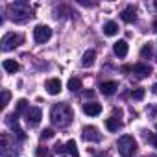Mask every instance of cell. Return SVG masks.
I'll use <instances>...</instances> for the list:
<instances>
[{"instance_id": "9", "label": "cell", "mask_w": 157, "mask_h": 157, "mask_svg": "<svg viewBox=\"0 0 157 157\" xmlns=\"http://www.w3.org/2000/svg\"><path fill=\"white\" fill-rule=\"evenodd\" d=\"M120 17H122V21H124V22H135V21H137V11H135V8H133V6H128V8H124V10H122Z\"/></svg>"}, {"instance_id": "25", "label": "cell", "mask_w": 157, "mask_h": 157, "mask_svg": "<svg viewBox=\"0 0 157 157\" xmlns=\"http://www.w3.org/2000/svg\"><path fill=\"white\" fill-rule=\"evenodd\" d=\"M41 137H43V139H52V137H54V129H52V128L43 129V131H41Z\"/></svg>"}, {"instance_id": "2", "label": "cell", "mask_w": 157, "mask_h": 157, "mask_svg": "<svg viewBox=\"0 0 157 157\" xmlns=\"http://www.w3.org/2000/svg\"><path fill=\"white\" fill-rule=\"evenodd\" d=\"M8 13L11 17V21L15 22H24L32 17V8L28 2H24V0H19V2H13L8 6Z\"/></svg>"}, {"instance_id": "23", "label": "cell", "mask_w": 157, "mask_h": 157, "mask_svg": "<svg viewBox=\"0 0 157 157\" xmlns=\"http://www.w3.org/2000/svg\"><path fill=\"white\" fill-rule=\"evenodd\" d=\"M144 94H146V91H144V89H135V91L131 93L133 100H142V98H144Z\"/></svg>"}, {"instance_id": "21", "label": "cell", "mask_w": 157, "mask_h": 157, "mask_svg": "<svg viewBox=\"0 0 157 157\" xmlns=\"http://www.w3.org/2000/svg\"><path fill=\"white\" fill-rule=\"evenodd\" d=\"M26 105H28V102H26L24 98H22V100H19V102H17V111H15V113H17V115H21V113L28 111V109H26Z\"/></svg>"}, {"instance_id": "32", "label": "cell", "mask_w": 157, "mask_h": 157, "mask_svg": "<svg viewBox=\"0 0 157 157\" xmlns=\"http://www.w3.org/2000/svg\"><path fill=\"white\" fill-rule=\"evenodd\" d=\"M150 157H155V155H150Z\"/></svg>"}, {"instance_id": "16", "label": "cell", "mask_w": 157, "mask_h": 157, "mask_svg": "<svg viewBox=\"0 0 157 157\" xmlns=\"http://www.w3.org/2000/svg\"><path fill=\"white\" fill-rule=\"evenodd\" d=\"M94 59H96V52H94V50H87V52L83 54L82 65H83V67H91V65L94 63Z\"/></svg>"}, {"instance_id": "10", "label": "cell", "mask_w": 157, "mask_h": 157, "mask_svg": "<svg viewBox=\"0 0 157 157\" xmlns=\"http://www.w3.org/2000/svg\"><path fill=\"white\" fill-rule=\"evenodd\" d=\"M83 113L89 115V117H96L102 113V105L96 104V102H91V104H83Z\"/></svg>"}, {"instance_id": "30", "label": "cell", "mask_w": 157, "mask_h": 157, "mask_svg": "<svg viewBox=\"0 0 157 157\" xmlns=\"http://www.w3.org/2000/svg\"><path fill=\"white\" fill-rule=\"evenodd\" d=\"M155 8H157V0H155Z\"/></svg>"}, {"instance_id": "3", "label": "cell", "mask_w": 157, "mask_h": 157, "mask_svg": "<svg viewBox=\"0 0 157 157\" xmlns=\"http://www.w3.org/2000/svg\"><path fill=\"white\" fill-rule=\"evenodd\" d=\"M118 153L122 157H133L137 153V140L131 135H122L118 139Z\"/></svg>"}, {"instance_id": "12", "label": "cell", "mask_w": 157, "mask_h": 157, "mask_svg": "<svg viewBox=\"0 0 157 157\" xmlns=\"http://www.w3.org/2000/svg\"><path fill=\"white\" fill-rule=\"evenodd\" d=\"M128 43L124 41V39H120V41H117L115 44H113V50H115V54L118 56V57H126L128 56Z\"/></svg>"}, {"instance_id": "6", "label": "cell", "mask_w": 157, "mask_h": 157, "mask_svg": "<svg viewBox=\"0 0 157 157\" xmlns=\"http://www.w3.org/2000/svg\"><path fill=\"white\" fill-rule=\"evenodd\" d=\"M24 117H26V124H28L30 128H35V126H39V122H41V118H43V113H41L39 107H30Z\"/></svg>"}, {"instance_id": "19", "label": "cell", "mask_w": 157, "mask_h": 157, "mask_svg": "<svg viewBox=\"0 0 157 157\" xmlns=\"http://www.w3.org/2000/svg\"><path fill=\"white\" fill-rule=\"evenodd\" d=\"M67 87H68L72 93H78V91L82 89V82L78 80V78H70V80H68V83H67Z\"/></svg>"}, {"instance_id": "15", "label": "cell", "mask_w": 157, "mask_h": 157, "mask_svg": "<svg viewBox=\"0 0 157 157\" xmlns=\"http://www.w3.org/2000/svg\"><path fill=\"white\" fill-rule=\"evenodd\" d=\"M105 128H107L109 131H118V129L122 128V120H118V118L111 117V118H107V120H105Z\"/></svg>"}, {"instance_id": "29", "label": "cell", "mask_w": 157, "mask_h": 157, "mask_svg": "<svg viewBox=\"0 0 157 157\" xmlns=\"http://www.w3.org/2000/svg\"><path fill=\"white\" fill-rule=\"evenodd\" d=\"M153 30H155V32H157V21H155V22H153Z\"/></svg>"}, {"instance_id": "26", "label": "cell", "mask_w": 157, "mask_h": 157, "mask_svg": "<svg viewBox=\"0 0 157 157\" xmlns=\"http://www.w3.org/2000/svg\"><path fill=\"white\" fill-rule=\"evenodd\" d=\"M54 148H56V151H57V153H61V151H67V150H65V146H63L61 142H57V144H56Z\"/></svg>"}, {"instance_id": "31", "label": "cell", "mask_w": 157, "mask_h": 157, "mask_svg": "<svg viewBox=\"0 0 157 157\" xmlns=\"http://www.w3.org/2000/svg\"><path fill=\"white\" fill-rule=\"evenodd\" d=\"M155 129H157V124H155Z\"/></svg>"}, {"instance_id": "7", "label": "cell", "mask_w": 157, "mask_h": 157, "mask_svg": "<svg viewBox=\"0 0 157 157\" xmlns=\"http://www.w3.org/2000/svg\"><path fill=\"white\" fill-rule=\"evenodd\" d=\"M82 135H83V139H85L87 142H100V140H102V133H100L98 128H94V126H85V128L82 129Z\"/></svg>"}, {"instance_id": "8", "label": "cell", "mask_w": 157, "mask_h": 157, "mask_svg": "<svg viewBox=\"0 0 157 157\" xmlns=\"http://www.w3.org/2000/svg\"><path fill=\"white\" fill-rule=\"evenodd\" d=\"M131 72L137 74L139 78H146V76L151 74V67L150 65H144V63H137V65L131 67Z\"/></svg>"}, {"instance_id": "11", "label": "cell", "mask_w": 157, "mask_h": 157, "mask_svg": "<svg viewBox=\"0 0 157 157\" xmlns=\"http://www.w3.org/2000/svg\"><path fill=\"white\" fill-rule=\"evenodd\" d=\"M46 91L50 94H59L61 93V80L59 78H52V80L46 82Z\"/></svg>"}, {"instance_id": "22", "label": "cell", "mask_w": 157, "mask_h": 157, "mask_svg": "<svg viewBox=\"0 0 157 157\" xmlns=\"http://www.w3.org/2000/svg\"><path fill=\"white\" fill-rule=\"evenodd\" d=\"M144 139H146L148 142H151V144H153V148H157V135H155V133L146 131V133H144Z\"/></svg>"}, {"instance_id": "28", "label": "cell", "mask_w": 157, "mask_h": 157, "mask_svg": "<svg viewBox=\"0 0 157 157\" xmlns=\"http://www.w3.org/2000/svg\"><path fill=\"white\" fill-rule=\"evenodd\" d=\"M151 91H153V94H157V83H155V85L151 87Z\"/></svg>"}, {"instance_id": "18", "label": "cell", "mask_w": 157, "mask_h": 157, "mask_svg": "<svg viewBox=\"0 0 157 157\" xmlns=\"http://www.w3.org/2000/svg\"><path fill=\"white\" fill-rule=\"evenodd\" d=\"M65 150H67L72 157H80V153H78V146H76V140H74V139H70V140L65 144Z\"/></svg>"}, {"instance_id": "5", "label": "cell", "mask_w": 157, "mask_h": 157, "mask_svg": "<svg viewBox=\"0 0 157 157\" xmlns=\"http://www.w3.org/2000/svg\"><path fill=\"white\" fill-rule=\"evenodd\" d=\"M52 37V30L44 24H37L35 30H33V39L35 43H46L48 39Z\"/></svg>"}, {"instance_id": "13", "label": "cell", "mask_w": 157, "mask_h": 157, "mask_svg": "<svg viewBox=\"0 0 157 157\" xmlns=\"http://www.w3.org/2000/svg\"><path fill=\"white\" fill-rule=\"evenodd\" d=\"M117 89H118V83H117V82H104V83L100 85V93L105 94V96H111Z\"/></svg>"}, {"instance_id": "27", "label": "cell", "mask_w": 157, "mask_h": 157, "mask_svg": "<svg viewBox=\"0 0 157 157\" xmlns=\"http://www.w3.org/2000/svg\"><path fill=\"white\" fill-rule=\"evenodd\" d=\"M37 155H39V157H48V151L43 150V148H39V150H37Z\"/></svg>"}, {"instance_id": "24", "label": "cell", "mask_w": 157, "mask_h": 157, "mask_svg": "<svg viewBox=\"0 0 157 157\" xmlns=\"http://www.w3.org/2000/svg\"><path fill=\"white\" fill-rule=\"evenodd\" d=\"M10 98H11V94H10V91H2V107H6L8 104H10Z\"/></svg>"}, {"instance_id": "4", "label": "cell", "mask_w": 157, "mask_h": 157, "mask_svg": "<svg viewBox=\"0 0 157 157\" xmlns=\"http://www.w3.org/2000/svg\"><path fill=\"white\" fill-rule=\"evenodd\" d=\"M22 41H24V39H22V35L10 32V33H6V35L2 37V50H4V52H10V50L17 48Z\"/></svg>"}, {"instance_id": "20", "label": "cell", "mask_w": 157, "mask_h": 157, "mask_svg": "<svg viewBox=\"0 0 157 157\" xmlns=\"http://www.w3.org/2000/svg\"><path fill=\"white\" fill-rule=\"evenodd\" d=\"M151 54H153L151 44H150V43H148V44H144V46H142V50H140V56H142V57H150Z\"/></svg>"}, {"instance_id": "14", "label": "cell", "mask_w": 157, "mask_h": 157, "mask_svg": "<svg viewBox=\"0 0 157 157\" xmlns=\"http://www.w3.org/2000/svg\"><path fill=\"white\" fill-rule=\"evenodd\" d=\"M104 33L109 35V37H111V35H117V33H118V24H117L115 21L105 22V24H104Z\"/></svg>"}, {"instance_id": "17", "label": "cell", "mask_w": 157, "mask_h": 157, "mask_svg": "<svg viewBox=\"0 0 157 157\" xmlns=\"http://www.w3.org/2000/svg\"><path fill=\"white\" fill-rule=\"evenodd\" d=\"M2 67H4V70L10 72V74H15V72L19 70V63H17L15 59H6V61L2 63Z\"/></svg>"}, {"instance_id": "1", "label": "cell", "mask_w": 157, "mask_h": 157, "mask_svg": "<svg viewBox=\"0 0 157 157\" xmlns=\"http://www.w3.org/2000/svg\"><path fill=\"white\" fill-rule=\"evenodd\" d=\"M50 118H52V122L56 126L67 128L74 120V111H72V107L68 104H56L52 107V111H50Z\"/></svg>"}]
</instances>
